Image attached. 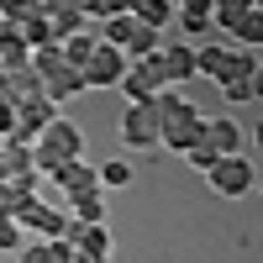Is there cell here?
<instances>
[{"mask_svg": "<svg viewBox=\"0 0 263 263\" xmlns=\"http://www.w3.org/2000/svg\"><path fill=\"white\" fill-rule=\"evenodd\" d=\"M79 153H84V132H79L74 121L53 116L48 126H42V137L32 142V168H37V179H53V174H58L63 163H74Z\"/></svg>", "mask_w": 263, "mask_h": 263, "instance_id": "cell-1", "label": "cell"}, {"mask_svg": "<svg viewBox=\"0 0 263 263\" xmlns=\"http://www.w3.org/2000/svg\"><path fill=\"white\" fill-rule=\"evenodd\" d=\"M179 21H184V32H190V37H200V32L211 27V0H190V6L179 11Z\"/></svg>", "mask_w": 263, "mask_h": 263, "instance_id": "cell-24", "label": "cell"}, {"mask_svg": "<svg viewBox=\"0 0 263 263\" xmlns=\"http://www.w3.org/2000/svg\"><path fill=\"white\" fill-rule=\"evenodd\" d=\"M221 95H227L232 105H242V100L258 95V79H227V84H221Z\"/></svg>", "mask_w": 263, "mask_h": 263, "instance_id": "cell-29", "label": "cell"}, {"mask_svg": "<svg viewBox=\"0 0 263 263\" xmlns=\"http://www.w3.org/2000/svg\"><path fill=\"white\" fill-rule=\"evenodd\" d=\"M79 11H84V21H90V16L105 21V16H116V11H126V6H121V0H79Z\"/></svg>", "mask_w": 263, "mask_h": 263, "instance_id": "cell-30", "label": "cell"}, {"mask_svg": "<svg viewBox=\"0 0 263 263\" xmlns=\"http://www.w3.org/2000/svg\"><path fill=\"white\" fill-rule=\"evenodd\" d=\"M168 6H174V11H184V6H190V0H168Z\"/></svg>", "mask_w": 263, "mask_h": 263, "instance_id": "cell-32", "label": "cell"}, {"mask_svg": "<svg viewBox=\"0 0 263 263\" xmlns=\"http://www.w3.org/2000/svg\"><path fill=\"white\" fill-rule=\"evenodd\" d=\"M84 84H90V90H116L121 84V74H126V58L116 53V48H105V42H95V53L84 58Z\"/></svg>", "mask_w": 263, "mask_h": 263, "instance_id": "cell-6", "label": "cell"}, {"mask_svg": "<svg viewBox=\"0 0 263 263\" xmlns=\"http://www.w3.org/2000/svg\"><path fill=\"white\" fill-rule=\"evenodd\" d=\"M69 242H74L79 253H95V258H105V253H111V232H105V227H79V232L69 237Z\"/></svg>", "mask_w": 263, "mask_h": 263, "instance_id": "cell-20", "label": "cell"}, {"mask_svg": "<svg viewBox=\"0 0 263 263\" xmlns=\"http://www.w3.org/2000/svg\"><path fill=\"white\" fill-rule=\"evenodd\" d=\"M184 158H190V168H200V174H211V168H216V158H221V153H216L211 142H195V147L184 153Z\"/></svg>", "mask_w": 263, "mask_h": 263, "instance_id": "cell-28", "label": "cell"}, {"mask_svg": "<svg viewBox=\"0 0 263 263\" xmlns=\"http://www.w3.org/2000/svg\"><path fill=\"white\" fill-rule=\"evenodd\" d=\"M95 179H100V190H111V184L121 190V184H132V163H126V158H105V163L95 168Z\"/></svg>", "mask_w": 263, "mask_h": 263, "instance_id": "cell-23", "label": "cell"}, {"mask_svg": "<svg viewBox=\"0 0 263 263\" xmlns=\"http://www.w3.org/2000/svg\"><path fill=\"white\" fill-rule=\"evenodd\" d=\"M200 142H211L221 158H237V153H242V126L227 121V116H205V137Z\"/></svg>", "mask_w": 263, "mask_h": 263, "instance_id": "cell-12", "label": "cell"}, {"mask_svg": "<svg viewBox=\"0 0 263 263\" xmlns=\"http://www.w3.org/2000/svg\"><path fill=\"white\" fill-rule=\"evenodd\" d=\"M137 32V21H132V11H116V16H105L100 21V32H95V42H105V48H126V37Z\"/></svg>", "mask_w": 263, "mask_h": 263, "instance_id": "cell-15", "label": "cell"}, {"mask_svg": "<svg viewBox=\"0 0 263 263\" xmlns=\"http://www.w3.org/2000/svg\"><path fill=\"white\" fill-rule=\"evenodd\" d=\"M58 48H63V63H69V69H84V58L95 53V32H74V37H63Z\"/></svg>", "mask_w": 263, "mask_h": 263, "instance_id": "cell-19", "label": "cell"}, {"mask_svg": "<svg viewBox=\"0 0 263 263\" xmlns=\"http://www.w3.org/2000/svg\"><path fill=\"white\" fill-rule=\"evenodd\" d=\"M37 16V0H0V27H21Z\"/></svg>", "mask_w": 263, "mask_h": 263, "instance_id": "cell-25", "label": "cell"}, {"mask_svg": "<svg viewBox=\"0 0 263 263\" xmlns=\"http://www.w3.org/2000/svg\"><path fill=\"white\" fill-rule=\"evenodd\" d=\"M21 242H27V232H21L11 216H0V253H21Z\"/></svg>", "mask_w": 263, "mask_h": 263, "instance_id": "cell-27", "label": "cell"}, {"mask_svg": "<svg viewBox=\"0 0 263 263\" xmlns=\"http://www.w3.org/2000/svg\"><path fill=\"white\" fill-rule=\"evenodd\" d=\"M21 63H32V48L21 27H0V69H21Z\"/></svg>", "mask_w": 263, "mask_h": 263, "instance_id": "cell-14", "label": "cell"}, {"mask_svg": "<svg viewBox=\"0 0 263 263\" xmlns=\"http://www.w3.org/2000/svg\"><path fill=\"white\" fill-rule=\"evenodd\" d=\"M121 6H132V0H121Z\"/></svg>", "mask_w": 263, "mask_h": 263, "instance_id": "cell-33", "label": "cell"}, {"mask_svg": "<svg viewBox=\"0 0 263 263\" xmlns=\"http://www.w3.org/2000/svg\"><path fill=\"white\" fill-rule=\"evenodd\" d=\"M158 48H163V42H158V32H153V27H137V32L126 37V48H121V58H126V63H142L147 53H158Z\"/></svg>", "mask_w": 263, "mask_h": 263, "instance_id": "cell-18", "label": "cell"}, {"mask_svg": "<svg viewBox=\"0 0 263 263\" xmlns=\"http://www.w3.org/2000/svg\"><path fill=\"white\" fill-rule=\"evenodd\" d=\"M53 184H58L63 195H95V190H100V179H95V168L84 163V158H74V163H63V168L53 174Z\"/></svg>", "mask_w": 263, "mask_h": 263, "instance_id": "cell-13", "label": "cell"}, {"mask_svg": "<svg viewBox=\"0 0 263 263\" xmlns=\"http://www.w3.org/2000/svg\"><path fill=\"white\" fill-rule=\"evenodd\" d=\"M32 69H37V74L63 69V48H58V42H42V48H32Z\"/></svg>", "mask_w": 263, "mask_h": 263, "instance_id": "cell-26", "label": "cell"}, {"mask_svg": "<svg viewBox=\"0 0 263 263\" xmlns=\"http://www.w3.org/2000/svg\"><path fill=\"white\" fill-rule=\"evenodd\" d=\"M21 263H58V258H53L48 242H37V237H32V242H21Z\"/></svg>", "mask_w": 263, "mask_h": 263, "instance_id": "cell-31", "label": "cell"}, {"mask_svg": "<svg viewBox=\"0 0 263 263\" xmlns=\"http://www.w3.org/2000/svg\"><path fill=\"white\" fill-rule=\"evenodd\" d=\"M11 221H16L21 232H27V237H37V242H53V237H63V211L42 205L37 195H32V200H27V205H21V211L11 216Z\"/></svg>", "mask_w": 263, "mask_h": 263, "instance_id": "cell-7", "label": "cell"}, {"mask_svg": "<svg viewBox=\"0 0 263 263\" xmlns=\"http://www.w3.org/2000/svg\"><path fill=\"white\" fill-rule=\"evenodd\" d=\"M195 74H205L216 84H227V79H258V53H232V48L205 42V48L195 53Z\"/></svg>", "mask_w": 263, "mask_h": 263, "instance_id": "cell-2", "label": "cell"}, {"mask_svg": "<svg viewBox=\"0 0 263 263\" xmlns=\"http://www.w3.org/2000/svg\"><path fill=\"white\" fill-rule=\"evenodd\" d=\"M211 179V190L216 195H227V200H242V195L253 190V163L237 153V158H216V168L205 174Z\"/></svg>", "mask_w": 263, "mask_h": 263, "instance_id": "cell-5", "label": "cell"}, {"mask_svg": "<svg viewBox=\"0 0 263 263\" xmlns=\"http://www.w3.org/2000/svg\"><path fill=\"white\" fill-rule=\"evenodd\" d=\"M232 32L242 37V48H248V53H258V48H263V6H258V11H248Z\"/></svg>", "mask_w": 263, "mask_h": 263, "instance_id": "cell-21", "label": "cell"}, {"mask_svg": "<svg viewBox=\"0 0 263 263\" xmlns=\"http://www.w3.org/2000/svg\"><path fill=\"white\" fill-rule=\"evenodd\" d=\"M90 90V84H84V74L79 69H69V63H63V69H53V74H42V100H74V95H84Z\"/></svg>", "mask_w": 263, "mask_h": 263, "instance_id": "cell-11", "label": "cell"}, {"mask_svg": "<svg viewBox=\"0 0 263 263\" xmlns=\"http://www.w3.org/2000/svg\"><path fill=\"white\" fill-rule=\"evenodd\" d=\"M200 137H205V116L200 111H184V116H174V121L158 126V147H168V153H190Z\"/></svg>", "mask_w": 263, "mask_h": 263, "instance_id": "cell-8", "label": "cell"}, {"mask_svg": "<svg viewBox=\"0 0 263 263\" xmlns=\"http://www.w3.org/2000/svg\"><path fill=\"white\" fill-rule=\"evenodd\" d=\"M153 74H158V84L168 90V84H190L195 79V48H158L142 58Z\"/></svg>", "mask_w": 263, "mask_h": 263, "instance_id": "cell-4", "label": "cell"}, {"mask_svg": "<svg viewBox=\"0 0 263 263\" xmlns=\"http://www.w3.org/2000/svg\"><path fill=\"white\" fill-rule=\"evenodd\" d=\"M184 111H195L184 95H174V90H158V95H153V116H158V121H174V116H184Z\"/></svg>", "mask_w": 263, "mask_h": 263, "instance_id": "cell-22", "label": "cell"}, {"mask_svg": "<svg viewBox=\"0 0 263 263\" xmlns=\"http://www.w3.org/2000/svg\"><path fill=\"white\" fill-rule=\"evenodd\" d=\"M116 90L126 95V105H153V95H158L163 84H158V74H153L147 63H126V74H121Z\"/></svg>", "mask_w": 263, "mask_h": 263, "instance_id": "cell-10", "label": "cell"}, {"mask_svg": "<svg viewBox=\"0 0 263 263\" xmlns=\"http://www.w3.org/2000/svg\"><path fill=\"white\" fill-rule=\"evenodd\" d=\"M132 21H137V27H153V32H163V21L174 16V6L168 0H132Z\"/></svg>", "mask_w": 263, "mask_h": 263, "instance_id": "cell-16", "label": "cell"}, {"mask_svg": "<svg viewBox=\"0 0 263 263\" xmlns=\"http://www.w3.org/2000/svg\"><path fill=\"white\" fill-rule=\"evenodd\" d=\"M258 6H263V0H211V21H221V27L232 32L237 21H242L248 11H258Z\"/></svg>", "mask_w": 263, "mask_h": 263, "instance_id": "cell-17", "label": "cell"}, {"mask_svg": "<svg viewBox=\"0 0 263 263\" xmlns=\"http://www.w3.org/2000/svg\"><path fill=\"white\" fill-rule=\"evenodd\" d=\"M58 111H53V100H42V95H32V100H16V116H11V132H6V137L11 142H37L42 137V126H48Z\"/></svg>", "mask_w": 263, "mask_h": 263, "instance_id": "cell-3", "label": "cell"}, {"mask_svg": "<svg viewBox=\"0 0 263 263\" xmlns=\"http://www.w3.org/2000/svg\"><path fill=\"white\" fill-rule=\"evenodd\" d=\"M158 116H153V105H126L121 111V142L126 147H158Z\"/></svg>", "mask_w": 263, "mask_h": 263, "instance_id": "cell-9", "label": "cell"}]
</instances>
